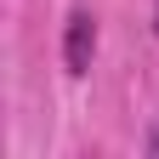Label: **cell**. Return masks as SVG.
<instances>
[{"instance_id": "2", "label": "cell", "mask_w": 159, "mask_h": 159, "mask_svg": "<svg viewBox=\"0 0 159 159\" xmlns=\"http://www.w3.org/2000/svg\"><path fill=\"white\" fill-rule=\"evenodd\" d=\"M153 34H159V0H153Z\"/></svg>"}, {"instance_id": "1", "label": "cell", "mask_w": 159, "mask_h": 159, "mask_svg": "<svg viewBox=\"0 0 159 159\" xmlns=\"http://www.w3.org/2000/svg\"><path fill=\"white\" fill-rule=\"evenodd\" d=\"M91 63H97V17L68 11V23H63V68L80 80V74H91Z\"/></svg>"}, {"instance_id": "3", "label": "cell", "mask_w": 159, "mask_h": 159, "mask_svg": "<svg viewBox=\"0 0 159 159\" xmlns=\"http://www.w3.org/2000/svg\"><path fill=\"white\" fill-rule=\"evenodd\" d=\"M148 148H153V153H159V136H153V142H148Z\"/></svg>"}]
</instances>
